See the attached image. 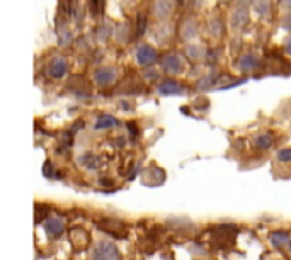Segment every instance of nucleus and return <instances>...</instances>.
<instances>
[{
    "label": "nucleus",
    "instance_id": "dca6fc26",
    "mask_svg": "<svg viewBox=\"0 0 291 260\" xmlns=\"http://www.w3.org/2000/svg\"><path fill=\"white\" fill-rule=\"evenodd\" d=\"M269 241H271V245L274 248H283L290 241V237L286 231H274V233H271V237H269Z\"/></svg>",
    "mask_w": 291,
    "mask_h": 260
},
{
    "label": "nucleus",
    "instance_id": "4468645a",
    "mask_svg": "<svg viewBox=\"0 0 291 260\" xmlns=\"http://www.w3.org/2000/svg\"><path fill=\"white\" fill-rule=\"evenodd\" d=\"M72 31L68 29V26L65 22H58L57 26V39L60 46H68L72 43Z\"/></svg>",
    "mask_w": 291,
    "mask_h": 260
},
{
    "label": "nucleus",
    "instance_id": "20e7f679",
    "mask_svg": "<svg viewBox=\"0 0 291 260\" xmlns=\"http://www.w3.org/2000/svg\"><path fill=\"white\" fill-rule=\"evenodd\" d=\"M158 60V51L150 44H141L136 50V63L140 67H150Z\"/></svg>",
    "mask_w": 291,
    "mask_h": 260
},
{
    "label": "nucleus",
    "instance_id": "f3484780",
    "mask_svg": "<svg viewBox=\"0 0 291 260\" xmlns=\"http://www.w3.org/2000/svg\"><path fill=\"white\" fill-rule=\"evenodd\" d=\"M252 7L259 17H268L271 12V0H254Z\"/></svg>",
    "mask_w": 291,
    "mask_h": 260
},
{
    "label": "nucleus",
    "instance_id": "f8f14e48",
    "mask_svg": "<svg viewBox=\"0 0 291 260\" xmlns=\"http://www.w3.org/2000/svg\"><path fill=\"white\" fill-rule=\"evenodd\" d=\"M259 67V56L254 53H245L238 61V68L240 72H252Z\"/></svg>",
    "mask_w": 291,
    "mask_h": 260
},
{
    "label": "nucleus",
    "instance_id": "b1692460",
    "mask_svg": "<svg viewBox=\"0 0 291 260\" xmlns=\"http://www.w3.org/2000/svg\"><path fill=\"white\" fill-rule=\"evenodd\" d=\"M214 80H216V77L214 75H206V77H203L199 82H197V89H210V87L214 85Z\"/></svg>",
    "mask_w": 291,
    "mask_h": 260
},
{
    "label": "nucleus",
    "instance_id": "c85d7f7f",
    "mask_svg": "<svg viewBox=\"0 0 291 260\" xmlns=\"http://www.w3.org/2000/svg\"><path fill=\"white\" fill-rule=\"evenodd\" d=\"M285 51H286V55H288V56H291V36L286 39V43H285Z\"/></svg>",
    "mask_w": 291,
    "mask_h": 260
},
{
    "label": "nucleus",
    "instance_id": "39448f33",
    "mask_svg": "<svg viewBox=\"0 0 291 260\" xmlns=\"http://www.w3.org/2000/svg\"><path fill=\"white\" fill-rule=\"evenodd\" d=\"M157 92L162 97H172V95H182L184 93V85L179 84L177 80L172 78H165L157 85Z\"/></svg>",
    "mask_w": 291,
    "mask_h": 260
},
{
    "label": "nucleus",
    "instance_id": "6e6552de",
    "mask_svg": "<svg viewBox=\"0 0 291 260\" xmlns=\"http://www.w3.org/2000/svg\"><path fill=\"white\" fill-rule=\"evenodd\" d=\"M70 241L77 250H84V248H87L89 243H91V237H89L87 231L82 230V228H74V230L70 231Z\"/></svg>",
    "mask_w": 291,
    "mask_h": 260
},
{
    "label": "nucleus",
    "instance_id": "1a4fd4ad",
    "mask_svg": "<svg viewBox=\"0 0 291 260\" xmlns=\"http://www.w3.org/2000/svg\"><path fill=\"white\" fill-rule=\"evenodd\" d=\"M43 226L44 230H46V233L55 238L61 237V235L65 233V221L61 220V218H46Z\"/></svg>",
    "mask_w": 291,
    "mask_h": 260
},
{
    "label": "nucleus",
    "instance_id": "ddd939ff",
    "mask_svg": "<svg viewBox=\"0 0 291 260\" xmlns=\"http://www.w3.org/2000/svg\"><path fill=\"white\" fill-rule=\"evenodd\" d=\"M106 223H107V226L100 224V228H102L106 233L113 235V237H116V238H126V230H124L121 221H106Z\"/></svg>",
    "mask_w": 291,
    "mask_h": 260
},
{
    "label": "nucleus",
    "instance_id": "5701e85b",
    "mask_svg": "<svg viewBox=\"0 0 291 260\" xmlns=\"http://www.w3.org/2000/svg\"><path fill=\"white\" fill-rule=\"evenodd\" d=\"M276 158H278L281 164H291V147L281 148V150L278 151V155H276Z\"/></svg>",
    "mask_w": 291,
    "mask_h": 260
},
{
    "label": "nucleus",
    "instance_id": "f257e3e1",
    "mask_svg": "<svg viewBox=\"0 0 291 260\" xmlns=\"http://www.w3.org/2000/svg\"><path fill=\"white\" fill-rule=\"evenodd\" d=\"M249 19V0H235L230 12V26L233 29H242Z\"/></svg>",
    "mask_w": 291,
    "mask_h": 260
},
{
    "label": "nucleus",
    "instance_id": "9d476101",
    "mask_svg": "<svg viewBox=\"0 0 291 260\" xmlns=\"http://www.w3.org/2000/svg\"><path fill=\"white\" fill-rule=\"evenodd\" d=\"M117 126V119L111 114H100L96 117L94 121V130L96 131H104V130H111V128Z\"/></svg>",
    "mask_w": 291,
    "mask_h": 260
},
{
    "label": "nucleus",
    "instance_id": "473e14b6",
    "mask_svg": "<svg viewBox=\"0 0 291 260\" xmlns=\"http://www.w3.org/2000/svg\"><path fill=\"white\" fill-rule=\"evenodd\" d=\"M290 70H291V67H290Z\"/></svg>",
    "mask_w": 291,
    "mask_h": 260
},
{
    "label": "nucleus",
    "instance_id": "a878e982",
    "mask_svg": "<svg viewBox=\"0 0 291 260\" xmlns=\"http://www.w3.org/2000/svg\"><path fill=\"white\" fill-rule=\"evenodd\" d=\"M91 7L94 16H100L104 12V0H91Z\"/></svg>",
    "mask_w": 291,
    "mask_h": 260
},
{
    "label": "nucleus",
    "instance_id": "393cba45",
    "mask_svg": "<svg viewBox=\"0 0 291 260\" xmlns=\"http://www.w3.org/2000/svg\"><path fill=\"white\" fill-rule=\"evenodd\" d=\"M147 24H148V20H147V17L145 16H140L138 17V27H136V37H140V36H143L145 33H147Z\"/></svg>",
    "mask_w": 291,
    "mask_h": 260
},
{
    "label": "nucleus",
    "instance_id": "cd10ccee",
    "mask_svg": "<svg viewBox=\"0 0 291 260\" xmlns=\"http://www.w3.org/2000/svg\"><path fill=\"white\" fill-rule=\"evenodd\" d=\"M281 26H283V29L291 31V12H288L285 17H283V20H281Z\"/></svg>",
    "mask_w": 291,
    "mask_h": 260
},
{
    "label": "nucleus",
    "instance_id": "2f4dec72",
    "mask_svg": "<svg viewBox=\"0 0 291 260\" xmlns=\"http://www.w3.org/2000/svg\"><path fill=\"white\" fill-rule=\"evenodd\" d=\"M218 2H221V3H225V2H228V0H218Z\"/></svg>",
    "mask_w": 291,
    "mask_h": 260
},
{
    "label": "nucleus",
    "instance_id": "aec40b11",
    "mask_svg": "<svg viewBox=\"0 0 291 260\" xmlns=\"http://www.w3.org/2000/svg\"><path fill=\"white\" fill-rule=\"evenodd\" d=\"M208 31H210V34H211V36H214V37L221 36V33H223V24H221L220 17H213V19L210 20Z\"/></svg>",
    "mask_w": 291,
    "mask_h": 260
},
{
    "label": "nucleus",
    "instance_id": "4be33fe9",
    "mask_svg": "<svg viewBox=\"0 0 291 260\" xmlns=\"http://www.w3.org/2000/svg\"><path fill=\"white\" fill-rule=\"evenodd\" d=\"M94 33H96V36L99 37L100 41H106L107 37L111 36V27L107 26V24H100V26H97V27H96Z\"/></svg>",
    "mask_w": 291,
    "mask_h": 260
},
{
    "label": "nucleus",
    "instance_id": "0eeeda50",
    "mask_svg": "<svg viewBox=\"0 0 291 260\" xmlns=\"http://www.w3.org/2000/svg\"><path fill=\"white\" fill-rule=\"evenodd\" d=\"M117 77V70L114 67H100L94 72V82L100 87L111 85Z\"/></svg>",
    "mask_w": 291,
    "mask_h": 260
},
{
    "label": "nucleus",
    "instance_id": "2eb2a0df",
    "mask_svg": "<svg viewBox=\"0 0 291 260\" xmlns=\"http://www.w3.org/2000/svg\"><path fill=\"white\" fill-rule=\"evenodd\" d=\"M186 55H188V58L191 61H199L203 58H206V51L199 44H189V46H186Z\"/></svg>",
    "mask_w": 291,
    "mask_h": 260
},
{
    "label": "nucleus",
    "instance_id": "9b49d317",
    "mask_svg": "<svg viewBox=\"0 0 291 260\" xmlns=\"http://www.w3.org/2000/svg\"><path fill=\"white\" fill-rule=\"evenodd\" d=\"M197 36V22L196 19H193V17H188V19L182 22L181 26V37L186 41L193 39V37Z\"/></svg>",
    "mask_w": 291,
    "mask_h": 260
},
{
    "label": "nucleus",
    "instance_id": "423d86ee",
    "mask_svg": "<svg viewBox=\"0 0 291 260\" xmlns=\"http://www.w3.org/2000/svg\"><path fill=\"white\" fill-rule=\"evenodd\" d=\"M46 72H48V75H50L51 78H55V80H60V78H63L65 75L68 74L67 60H65V58H61V56L53 58V60L50 61V65H48Z\"/></svg>",
    "mask_w": 291,
    "mask_h": 260
},
{
    "label": "nucleus",
    "instance_id": "6ab92c4d",
    "mask_svg": "<svg viewBox=\"0 0 291 260\" xmlns=\"http://www.w3.org/2000/svg\"><path fill=\"white\" fill-rule=\"evenodd\" d=\"M271 145H272V136L268 133H262L254 138V147L259 148V150H268V148H271Z\"/></svg>",
    "mask_w": 291,
    "mask_h": 260
},
{
    "label": "nucleus",
    "instance_id": "412c9836",
    "mask_svg": "<svg viewBox=\"0 0 291 260\" xmlns=\"http://www.w3.org/2000/svg\"><path fill=\"white\" fill-rule=\"evenodd\" d=\"M80 164L84 165V167H87L89 170H94V168L99 167V158L92 153H85L84 157L80 158Z\"/></svg>",
    "mask_w": 291,
    "mask_h": 260
},
{
    "label": "nucleus",
    "instance_id": "bb28decb",
    "mask_svg": "<svg viewBox=\"0 0 291 260\" xmlns=\"http://www.w3.org/2000/svg\"><path fill=\"white\" fill-rule=\"evenodd\" d=\"M43 173L44 175L48 177V179H55V170L51 172V162H46V164H44V167H43Z\"/></svg>",
    "mask_w": 291,
    "mask_h": 260
},
{
    "label": "nucleus",
    "instance_id": "7c9ffc66",
    "mask_svg": "<svg viewBox=\"0 0 291 260\" xmlns=\"http://www.w3.org/2000/svg\"><path fill=\"white\" fill-rule=\"evenodd\" d=\"M288 250H290V254H291V240L288 241Z\"/></svg>",
    "mask_w": 291,
    "mask_h": 260
},
{
    "label": "nucleus",
    "instance_id": "f03ea898",
    "mask_svg": "<svg viewBox=\"0 0 291 260\" xmlns=\"http://www.w3.org/2000/svg\"><path fill=\"white\" fill-rule=\"evenodd\" d=\"M92 260H121V254L114 243L102 240L96 243L92 250Z\"/></svg>",
    "mask_w": 291,
    "mask_h": 260
},
{
    "label": "nucleus",
    "instance_id": "a211bd4d",
    "mask_svg": "<svg viewBox=\"0 0 291 260\" xmlns=\"http://www.w3.org/2000/svg\"><path fill=\"white\" fill-rule=\"evenodd\" d=\"M172 12V0H157V5H155V14L158 17H167Z\"/></svg>",
    "mask_w": 291,
    "mask_h": 260
},
{
    "label": "nucleus",
    "instance_id": "7ed1b4c3",
    "mask_svg": "<svg viewBox=\"0 0 291 260\" xmlns=\"http://www.w3.org/2000/svg\"><path fill=\"white\" fill-rule=\"evenodd\" d=\"M162 70L169 75H181L184 72V61L179 53H167L162 58Z\"/></svg>",
    "mask_w": 291,
    "mask_h": 260
},
{
    "label": "nucleus",
    "instance_id": "c756f323",
    "mask_svg": "<svg viewBox=\"0 0 291 260\" xmlns=\"http://www.w3.org/2000/svg\"><path fill=\"white\" fill-rule=\"evenodd\" d=\"M283 5H285L286 9H291V0H283Z\"/></svg>",
    "mask_w": 291,
    "mask_h": 260
}]
</instances>
